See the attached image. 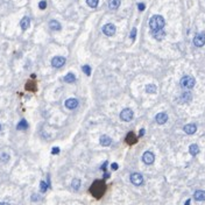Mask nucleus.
<instances>
[{
  "label": "nucleus",
  "instance_id": "dca6fc26",
  "mask_svg": "<svg viewBox=\"0 0 205 205\" xmlns=\"http://www.w3.org/2000/svg\"><path fill=\"white\" fill-rule=\"evenodd\" d=\"M120 6V0H108V7L111 9H118Z\"/></svg>",
  "mask_w": 205,
  "mask_h": 205
},
{
  "label": "nucleus",
  "instance_id": "72a5a7b5",
  "mask_svg": "<svg viewBox=\"0 0 205 205\" xmlns=\"http://www.w3.org/2000/svg\"><path fill=\"white\" fill-rule=\"evenodd\" d=\"M144 134H145V130H141V131H140V136H142Z\"/></svg>",
  "mask_w": 205,
  "mask_h": 205
},
{
  "label": "nucleus",
  "instance_id": "7ed1b4c3",
  "mask_svg": "<svg viewBox=\"0 0 205 205\" xmlns=\"http://www.w3.org/2000/svg\"><path fill=\"white\" fill-rule=\"evenodd\" d=\"M65 64V58L62 57V56H55L54 58L51 60V65L53 68H56V69H60L62 66Z\"/></svg>",
  "mask_w": 205,
  "mask_h": 205
},
{
  "label": "nucleus",
  "instance_id": "4be33fe9",
  "mask_svg": "<svg viewBox=\"0 0 205 205\" xmlns=\"http://www.w3.org/2000/svg\"><path fill=\"white\" fill-rule=\"evenodd\" d=\"M64 80H65L66 83H75L76 77H75L74 74H71V72H70V74H68V75L65 76V77H64Z\"/></svg>",
  "mask_w": 205,
  "mask_h": 205
},
{
  "label": "nucleus",
  "instance_id": "1a4fd4ad",
  "mask_svg": "<svg viewBox=\"0 0 205 205\" xmlns=\"http://www.w3.org/2000/svg\"><path fill=\"white\" fill-rule=\"evenodd\" d=\"M155 120H156V122L159 123V125H163V123H165L168 121V114L164 113V112H161V113L156 114Z\"/></svg>",
  "mask_w": 205,
  "mask_h": 205
},
{
  "label": "nucleus",
  "instance_id": "c85d7f7f",
  "mask_svg": "<svg viewBox=\"0 0 205 205\" xmlns=\"http://www.w3.org/2000/svg\"><path fill=\"white\" fill-rule=\"evenodd\" d=\"M135 35H136V28H133V29H132V33H131V39H132V40L135 39Z\"/></svg>",
  "mask_w": 205,
  "mask_h": 205
},
{
  "label": "nucleus",
  "instance_id": "f704fd0d",
  "mask_svg": "<svg viewBox=\"0 0 205 205\" xmlns=\"http://www.w3.org/2000/svg\"><path fill=\"white\" fill-rule=\"evenodd\" d=\"M185 205H190V199H188L187 203H185Z\"/></svg>",
  "mask_w": 205,
  "mask_h": 205
},
{
  "label": "nucleus",
  "instance_id": "a211bd4d",
  "mask_svg": "<svg viewBox=\"0 0 205 205\" xmlns=\"http://www.w3.org/2000/svg\"><path fill=\"white\" fill-rule=\"evenodd\" d=\"M189 151L192 156H196L199 153V147L196 144H192V145H190V147H189Z\"/></svg>",
  "mask_w": 205,
  "mask_h": 205
},
{
  "label": "nucleus",
  "instance_id": "7c9ffc66",
  "mask_svg": "<svg viewBox=\"0 0 205 205\" xmlns=\"http://www.w3.org/2000/svg\"><path fill=\"white\" fill-rule=\"evenodd\" d=\"M137 7H139V11H141V12H142V11L145 9V4H142V2H141V4L137 5Z\"/></svg>",
  "mask_w": 205,
  "mask_h": 205
},
{
  "label": "nucleus",
  "instance_id": "bb28decb",
  "mask_svg": "<svg viewBox=\"0 0 205 205\" xmlns=\"http://www.w3.org/2000/svg\"><path fill=\"white\" fill-rule=\"evenodd\" d=\"M0 160H1L2 162H7L8 160H9V156H8V154H2V155L0 156Z\"/></svg>",
  "mask_w": 205,
  "mask_h": 205
},
{
  "label": "nucleus",
  "instance_id": "5701e85b",
  "mask_svg": "<svg viewBox=\"0 0 205 205\" xmlns=\"http://www.w3.org/2000/svg\"><path fill=\"white\" fill-rule=\"evenodd\" d=\"M181 98L183 99L182 102L185 103V102H189V100L192 98V96H191V93H190V92H184V93L182 94V97H181Z\"/></svg>",
  "mask_w": 205,
  "mask_h": 205
},
{
  "label": "nucleus",
  "instance_id": "9d476101",
  "mask_svg": "<svg viewBox=\"0 0 205 205\" xmlns=\"http://www.w3.org/2000/svg\"><path fill=\"white\" fill-rule=\"evenodd\" d=\"M78 106V100L76 98H69L65 102V107L69 109H75Z\"/></svg>",
  "mask_w": 205,
  "mask_h": 205
},
{
  "label": "nucleus",
  "instance_id": "423d86ee",
  "mask_svg": "<svg viewBox=\"0 0 205 205\" xmlns=\"http://www.w3.org/2000/svg\"><path fill=\"white\" fill-rule=\"evenodd\" d=\"M142 161L146 164H153L155 161V155L151 151H145L144 155H142Z\"/></svg>",
  "mask_w": 205,
  "mask_h": 205
},
{
  "label": "nucleus",
  "instance_id": "f3484780",
  "mask_svg": "<svg viewBox=\"0 0 205 205\" xmlns=\"http://www.w3.org/2000/svg\"><path fill=\"white\" fill-rule=\"evenodd\" d=\"M49 27L51 28L53 30H60L62 26H61V23L58 21H56V20H51L49 22Z\"/></svg>",
  "mask_w": 205,
  "mask_h": 205
},
{
  "label": "nucleus",
  "instance_id": "c756f323",
  "mask_svg": "<svg viewBox=\"0 0 205 205\" xmlns=\"http://www.w3.org/2000/svg\"><path fill=\"white\" fill-rule=\"evenodd\" d=\"M58 153H60V148H58V147H54L51 149V154H54V155H55V154H58Z\"/></svg>",
  "mask_w": 205,
  "mask_h": 205
},
{
  "label": "nucleus",
  "instance_id": "2eb2a0df",
  "mask_svg": "<svg viewBox=\"0 0 205 205\" xmlns=\"http://www.w3.org/2000/svg\"><path fill=\"white\" fill-rule=\"evenodd\" d=\"M29 25H30V19L28 18V16H25V18H22V20H21V22H20V26H21V29H22V30L28 29Z\"/></svg>",
  "mask_w": 205,
  "mask_h": 205
},
{
  "label": "nucleus",
  "instance_id": "f257e3e1",
  "mask_svg": "<svg viewBox=\"0 0 205 205\" xmlns=\"http://www.w3.org/2000/svg\"><path fill=\"white\" fill-rule=\"evenodd\" d=\"M164 25H165V21L162 15H153L149 20V27H150L151 32L163 29Z\"/></svg>",
  "mask_w": 205,
  "mask_h": 205
},
{
  "label": "nucleus",
  "instance_id": "a878e982",
  "mask_svg": "<svg viewBox=\"0 0 205 205\" xmlns=\"http://www.w3.org/2000/svg\"><path fill=\"white\" fill-rule=\"evenodd\" d=\"M82 70L84 71V74H85V75H88V76L91 75V68H90V65H83Z\"/></svg>",
  "mask_w": 205,
  "mask_h": 205
},
{
  "label": "nucleus",
  "instance_id": "412c9836",
  "mask_svg": "<svg viewBox=\"0 0 205 205\" xmlns=\"http://www.w3.org/2000/svg\"><path fill=\"white\" fill-rule=\"evenodd\" d=\"M71 188L75 190V191H77V190H79V188H80V179H78V178H75L74 181L71 182Z\"/></svg>",
  "mask_w": 205,
  "mask_h": 205
},
{
  "label": "nucleus",
  "instance_id": "aec40b11",
  "mask_svg": "<svg viewBox=\"0 0 205 205\" xmlns=\"http://www.w3.org/2000/svg\"><path fill=\"white\" fill-rule=\"evenodd\" d=\"M156 85H154V84H148V85H146V92L147 93H156Z\"/></svg>",
  "mask_w": 205,
  "mask_h": 205
},
{
  "label": "nucleus",
  "instance_id": "6ab92c4d",
  "mask_svg": "<svg viewBox=\"0 0 205 205\" xmlns=\"http://www.w3.org/2000/svg\"><path fill=\"white\" fill-rule=\"evenodd\" d=\"M16 128H18L19 131H25V130H27V128H28V123H27V121H26L25 119H22L21 121L18 123Z\"/></svg>",
  "mask_w": 205,
  "mask_h": 205
},
{
  "label": "nucleus",
  "instance_id": "c9c22d12",
  "mask_svg": "<svg viewBox=\"0 0 205 205\" xmlns=\"http://www.w3.org/2000/svg\"><path fill=\"white\" fill-rule=\"evenodd\" d=\"M0 205H9L8 203H0Z\"/></svg>",
  "mask_w": 205,
  "mask_h": 205
},
{
  "label": "nucleus",
  "instance_id": "e433bc0d",
  "mask_svg": "<svg viewBox=\"0 0 205 205\" xmlns=\"http://www.w3.org/2000/svg\"><path fill=\"white\" fill-rule=\"evenodd\" d=\"M0 131H1V123H0Z\"/></svg>",
  "mask_w": 205,
  "mask_h": 205
},
{
  "label": "nucleus",
  "instance_id": "39448f33",
  "mask_svg": "<svg viewBox=\"0 0 205 205\" xmlns=\"http://www.w3.org/2000/svg\"><path fill=\"white\" fill-rule=\"evenodd\" d=\"M131 182L133 183L134 185H136V187H140L142 183H144V177H142L141 174L139 173H133L131 175Z\"/></svg>",
  "mask_w": 205,
  "mask_h": 205
},
{
  "label": "nucleus",
  "instance_id": "20e7f679",
  "mask_svg": "<svg viewBox=\"0 0 205 205\" xmlns=\"http://www.w3.org/2000/svg\"><path fill=\"white\" fill-rule=\"evenodd\" d=\"M133 111H132L131 108H125L121 111V113H120V118H121L122 121H131L132 119H133Z\"/></svg>",
  "mask_w": 205,
  "mask_h": 205
},
{
  "label": "nucleus",
  "instance_id": "393cba45",
  "mask_svg": "<svg viewBox=\"0 0 205 205\" xmlns=\"http://www.w3.org/2000/svg\"><path fill=\"white\" fill-rule=\"evenodd\" d=\"M48 183H46L44 181H41V183H40V190H41V192H46L47 191V189H48Z\"/></svg>",
  "mask_w": 205,
  "mask_h": 205
},
{
  "label": "nucleus",
  "instance_id": "473e14b6",
  "mask_svg": "<svg viewBox=\"0 0 205 205\" xmlns=\"http://www.w3.org/2000/svg\"><path fill=\"white\" fill-rule=\"evenodd\" d=\"M32 201H33V202L39 201V195H33V196H32Z\"/></svg>",
  "mask_w": 205,
  "mask_h": 205
},
{
  "label": "nucleus",
  "instance_id": "4468645a",
  "mask_svg": "<svg viewBox=\"0 0 205 205\" xmlns=\"http://www.w3.org/2000/svg\"><path fill=\"white\" fill-rule=\"evenodd\" d=\"M153 36L156 39V40L161 41V40H163V39H164V36H165V32H164L163 29L155 30V32H153Z\"/></svg>",
  "mask_w": 205,
  "mask_h": 205
},
{
  "label": "nucleus",
  "instance_id": "cd10ccee",
  "mask_svg": "<svg viewBox=\"0 0 205 205\" xmlns=\"http://www.w3.org/2000/svg\"><path fill=\"white\" fill-rule=\"evenodd\" d=\"M39 7H40V9H44V8L47 7V1H46V0H42V1H40Z\"/></svg>",
  "mask_w": 205,
  "mask_h": 205
},
{
  "label": "nucleus",
  "instance_id": "f8f14e48",
  "mask_svg": "<svg viewBox=\"0 0 205 205\" xmlns=\"http://www.w3.org/2000/svg\"><path fill=\"white\" fill-rule=\"evenodd\" d=\"M99 142L102 146H104V147H108V146L112 144V139L107 135H102L99 139Z\"/></svg>",
  "mask_w": 205,
  "mask_h": 205
},
{
  "label": "nucleus",
  "instance_id": "2f4dec72",
  "mask_svg": "<svg viewBox=\"0 0 205 205\" xmlns=\"http://www.w3.org/2000/svg\"><path fill=\"white\" fill-rule=\"evenodd\" d=\"M111 168H112L113 170H117V169H118V163H116V162H114V163H112V164H111Z\"/></svg>",
  "mask_w": 205,
  "mask_h": 205
},
{
  "label": "nucleus",
  "instance_id": "ddd939ff",
  "mask_svg": "<svg viewBox=\"0 0 205 205\" xmlns=\"http://www.w3.org/2000/svg\"><path fill=\"white\" fill-rule=\"evenodd\" d=\"M193 198L197 202L205 201V191H203V190H197V191L195 192V195H193Z\"/></svg>",
  "mask_w": 205,
  "mask_h": 205
},
{
  "label": "nucleus",
  "instance_id": "9b49d317",
  "mask_svg": "<svg viewBox=\"0 0 205 205\" xmlns=\"http://www.w3.org/2000/svg\"><path fill=\"white\" fill-rule=\"evenodd\" d=\"M183 131L187 134H193L197 131V126H196L195 123H188V125H185L183 127Z\"/></svg>",
  "mask_w": 205,
  "mask_h": 205
},
{
  "label": "nucleus",
  "instance_id": "f03ea898",
  "mask_svg": "<svg viewBox=\"0 0 205 205\" xmlns=\"http://www.w3.org/2000/svg\"><path fill=\"white\" fill-rule=\"evenodd\" d=\"M195 83H196L195 78L191 77V76H184L181 79V86L183 89H192L195 86Z\"/></svg>",
  "mask_w": 205,
  "mask_h": 205
},
{
  "label": "nucleus",
  "instance_id": "b1692460",
  "mask_svg": "<svg viewBox=\"0 0 205 205\" xmlns=\"http://www.w3.org/2000/svg\"><path fill=\"white\" fill-rule=\"evenodd\" d=\"M98 2H99V0H86L88 6H90L91 8H96L98 6Z\"/></svg>",
  "mask_w": 205,
  "mask_h": 205
},
{
  "label": "nucleus",
  "instance_id": "0eeeda50",
  "mask_svg": "<svg viewBox=\"0 0 205 205\" xmlns=\"http://www.w3.org/2000/svg\"><path fill=\"white\" fill-rule=\"evenodd\" d=\"M103 32L106 36H113L116 34V26L113 23H107L103 27Z\"/></svg>",
  "mask_w": 205,
  "mask_h": 205
},
{
  "label": "nucleus",
  "instance_id": "6e6552de",
  "mask_svg": "<svg viewBox=\"0 0 205 205\" xmlns=\"http://www.w3.org/2000/svg\"><path fill=\"white\" fill-rule=\"evenodd\" d=\"M193 44H195L196 47H203L205 44V34L204 33H199L195 36V39H193Z\"/></svg>",
  "mask_w": 205,
  "mask_h": 205
}]
</instances>
